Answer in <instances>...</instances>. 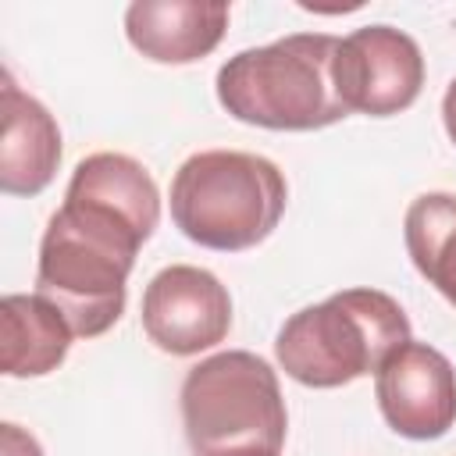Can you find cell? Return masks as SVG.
<instances>
[{
	"instance_id": "277c9868",
	"label": "cell",
	"mask_w": 456,
	"mask_h": 456,
	"mask_svg": "<svg viewBox=\"0 0 456 456\" xmlns=\"http://www.w3.org/2000/svg\"><path fill=\"white\" fill-rule=\"evenodd\" d=\"M410 342V317L381 289H342L296 310L274 338L278 367L306 388H342L374 374Z\"/></svg>"
},
{
	"instance_id": "9c48e42d",
	"label": "cell",
	"mask_w": 456,
	"mask_h": 456,
	"mask_svg": "<svg viewBox=\"0 0 456 456\" xmlns=\"http://www.w3.org/2000/svg\"><path fill=\"white\" fill-rule=\"evenodd\" d=\"M232 7L207 0H135L125 11L128 43L153 64H192L217 50Z\"/></svg>"
},
{
	"instance_id": "7c38bea8",
	"label": "cell",
	"mask_w": 456,
	"mask_h": 456,
	"mask_svg": "<svg viewBox=\"0 0 456 456\" xmlns=\"http://www.w3.org/2000/svg\"><path fill=\"white\" fill-rule=\"evenodd\" d=\"M413 267L456 306V192H420L403 217Z\"/></svg>"
},
{
	"instance_id": "4fadbf2b",
	"label": "cell",
	"mask_w": 456,
	"mask_h": 456,
	"mask_svg": "<svg viewBox=\"0 0 456 456\" xmlns=\"http://www.w3.org/2000/svg\"><path fill=\"white\" fill-rule=\"evenodd\" d=\"M4 456H43V445L28 435V431H21L18 424H4Z\"/></svg>"
},
{
	"instance_id": "ba28073f",
	"label": "cell",
	"mask_w": 456,
	"mask_h": 456,
	"mask_svg": "<svg viewBox=\"0 0 456 456\" xmlns=\"http://www.w3.org/2000/svg\"><path fill=\"white\" fill-rule=\"evenodd\" d=\"M374 395L385 424L410 442H435L456 424V370L428 342H406L374 370Z\"/></svg>"
},
{
	"instance_id": "5bb4252c",
	"label": "cell",
	"mask_w": 456,
	"mask_h": 456,
	"mask_svg": "<svg viewBox=\"0 0 456 456\" xmlns=\"http://www.w3.org/2000/svg\"><path fill=\"white\" fill-rule=\"evenodd\" d=\"M442 125H445V135L456 142V78L445 86V96H442Z\"/></svg>"
},
{
	"instance_id": "8992f818",
	"label": "cell",
	"mask_w": 456,
	"mask_h": 456,
	"mask_svg": "<svg viewBox=\"0 0 456 456\" xmlns=\"http://www.w3.org/2000/svg\"><path fill=\"white\" fill-rule=\"evenodd\" d=\"M335 89L349 114L392 118L417 103L424 89V53L395 25H363L338 39Z\"/></svg>"
},
{
	"instance_id": "5b68a950",
	"label": "cell",
	"mask_w": 456,
	"mask_h": 456,
	"mask_svg": "<svg viewBox=\"0 0 456 456\" xmlns=\"http://www.w3.org/2000/svg\"><path fill=\"white\" fill-rule=\"evenodd\" d=\"M178 399L196 456H281L289 410L278 370L264 356L214 353L189 367Z\"/></svg>"
},
{
	"instance_id": "3957f363",
	"label": "cell",
	"mask_w": 456,
	"mask_h": 456,
	"mask_svg": "<svg viewBox=\"0 0 456 456\" xmlns=\"http://www.w3.org/2000/svg\"><path fill=\"white\" fill-rule=\"evenodd\" d=\"M289 203L285 175L274 160L246 150H203L182 160L171 178L175 228L217 253L260 246Z\"/></svg>"
},
{
	"instance_id": "30bf717a",
	"label": "cell",
	"mask_w": 456,
	"mask_h": 456,
	"mask_svg": "<svg viewBox=\"0 0 456 456\" xmlns=\"http://www.w3.org/2000/svg\"><path fill=\"white\" fill-rule=\"evenodd\" d=\"M4 139H0V189L7 196H39L61 164V128L53 114L14 86L4 71Z\"/></svg>"
},
{
	"instance_id": "7a4b0ae2",
	"label": "cell",
	"mask_w": 456,
	"mask_h": 456,
	"mask_svg": "<svg viewBox=\"0 0 456 456\" xmlns=\"http://www.w3.org/2000/svg\"><path fill=\"white\" fill-rule=\"evenodd\" d=\"M331 32H292L267 46H249L217 68V103L242 125L271 132H317L349 110L335 89Z\"/></svg>"
},
{
	"instance_id": "8fae6325",
	"label": "cell",
	"mask_w": 456,
	"mask_h": 456,
	"mask_svg": "<svg viewBox=\"0 0 456 456\" xmlns=\"http://www.w3.org/2000/svg\"><path fill=\"white\" fill-rule=\"evenodd\" d=\"M75 342L64 314L39 292H7L0 303V367L7 378H43L68 360Z\"/></svg>"
},
{
	"instance_id": "6da1fadb",
	"label": "cell",
	"mask_w": 456,
	"mask_h": 456,
	"mask_svg": "<svg viewBox=\"0 0 456 456\" xmlns=\"http://www.w3.org/2000/svg\"><path fill=\"white\" fill-rule=\"evenodd\" d=\"M157 224L160 189L135 157L103 150L75 164L36 260V292L64 314L75 338L121 321L128 274Z\"/></svg>"
},
{
	"instance_id": "52a82bcc",
	"label": "cell",
	"mask_w": 456,
	"mask_h": 456,
	"mask_svg": "<svg viewBox=\"0 0 456 456\" xmlns=\"http://www.w3.org/2000/svg\"><path fill=\"white\" fill-rule=\"evenodd\" d=\"M142 331L160 353H207L232 331V296L207 267L171 264L142 289Z\"/></svg>"
}]
</instances>
